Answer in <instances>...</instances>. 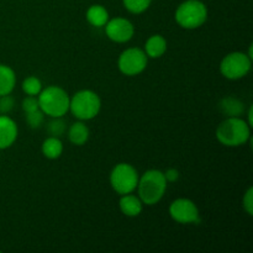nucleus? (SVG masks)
<instances>
[{
  "label": "nucleus",
  "mask_w": 253,
  "mask_h": 253,
  "mask_svg": "<svg viewBox=\"0 0 253 253\" xmlns=\"http://www.w3.org/2000/svg\"><path fill=\"white\" fill-rule=\"evenodd\" d=\"M168 182L160 169H148L140 175L137 183V194L143 205L158 204L167 192Z\"/></svg>",
  "instance_id": "obj_1"
},
{
  "label": "nucleus",
  "mask_w": 253,
  "mask_h": 253,
  "mask_svg": "<svg viewBox=\"0 0 253 253\" xmlns=\"http://www.w3.org/2000/svg\"><path fill=\"white\" fill-rule=\"evenodd\" d=\"M251 126L245 119L226 118L216 128L217 141L226 147H240L246 145L251 138Z\"/></svg>",
  "instance_id": "obj_2"
},
{
  "label": "nucleus",
  "mask_w": 253,
  "mask_h": 253,
  "mask_svg": "<svg viewBox=\"0 0 253 253\" xmlns=\"http://www.w3.org/2000/svg\"><path fill=\"white\" fill-rule=\"evenodd\" d=\"M40 109L49 118H62L69 111L71 96L59 85H48L37 95Z\"/></svg>",
  "instance_id": "obj_3"
},
{
  "label": "nucleus",
  "mask_w": 253,
  "mask_h": 253,
  "mask_svg": "<svg viewBox=\"0 0 253 253\" xmlns=\"http://www.w3.org/2000/svg\"><path fill=\"white\" fill-rule=\"evenodd\" d=\"M101 110V99L94 90L82 89L71 96L69 111L81 121L93 120Z\"/></svg>",
  "instance_id": "obj_4"
},
{
  "label": "nucleus",
  "mask_w": 253,
  "mask_h": 253,
  "mask_svg": "<svg viewBox=\"0 0 253 253\" xmlns=\"http://www.w3.org/2000/svg\"><path fill=\"white\" fill-rule=\"evenodd\" d=\"M174 19L182 29H199L208 20V7L200 0H185L175 10Z\"/></svg>",
  "instance_id": "obj_5"
},
{
  "label": "nucleus",
  "mask_w": 253,
  "mask_h": 253,
  "mask_svg": "<svg viewBox=\"0 0 253 253\" xmlns=\"http://www.w3.org/2000/svg\"><path fill=\"white\" fill-rule=\"evenodd\" d=\"M138 178L140 175L137 169L132 165L121 162L111 169L109 180L114 192L118 193L119 195H124L135 192L137 188Z\"/></svg>",
  "instance_id": "obj_6"
},
{
  "label": "nucleus",
  "mask_w": 253,
  "mask_h": 253,
  "mask_svg": "<svg viewBox=\"0 0 253 253\" xmlns=\"http://www.w3.org/2000/svg\"><path fill=\"white\" fill-rule=\"evenodd\" d=\"M252 67V57L245 52L235 51L227 53L220 62V73L230 81H239L250 73Z\"/></svg>",
  "instance_id": "obj_7"
},
{
  "label": "nucleus",
  "mask_w": 253,
  "mask_h": 253,
  "mask_svg": "<svg viewBox=\"0 0 253 253\" xmlns=\"http://www.w3.org/2000/svg\"><path fill=\"white\" fill-rule=\"evenodd\" d=\"M148 64V57L143 48L130 47L124 49L118 58V68L124 76L135 77L142 73Z\"/></svg>",
  "instance_id": "obj_8"
},
{
  "label": "nucleus",
  "mask_w": 253,
  "mask_h": 253,
  "mask_svg": "<svg viewBox=\"0 0 253 253\" xmlns=\"http://www.w3.org/2000/svg\"><path fill=\"white\" fill-rule=\"evenodd\" d=\"M168 214L173 221L182 225H198L200 222V212L197 204L188 198H178L170 203Z\"/></svg>",
  "instance_id": "obj_9"
},
{
  "label": "nucleus",
  "mask_w": 253,
  "mask_h": 253,
  "mask_svg": "<svg viewBox=\"0 0 253 253\" xmlns=\"http://www.w3.org/2000/svg\"><path fill=\"white\" fill-rule=\"evenodd\" d=\"M104 29H105L106 37L115 43H126L135 35V26L130 20L125 17L109 19Z\"/></svg>",
  "instance_id": "obj_10"
},
{
  "label": "nucleus",
  "mask_w": 253,
  "mask_h": 253,
  "mask_svg": "<svg viewBox=\"0 0 253 253\" xmlns=\"http://www.w3.org/2000/svg\"><path fill=\"white\" fill-rule=\"evenodd\" d=\"M19 135V127L16 123L6 114L0 115V150L11 147Z\"/></svg>",
  "instance_id": "obj_11"
},
{
  "label": "nucleus",
  "mask_w": 253,
  "mask_h": 253,
  "mask_svg": "<svg viewBox=\"0 0 253 253\" xmlns=\"http://www.w3.org/2000/svg\"><path fill=\"white\" fill-rule=\"evenodd\" d=\"M120 197L121 198L119 200V208H120V211L125 216L137 217L142 212L143 203L141 202L138 195L128 193V194L120 195Z\"/></svg>",
  "instance_id": "obj_12"
},
{
  "label": "nucleus",
  "mask_w": 253,
  "mask_h": 253,
  "mask_svg": "<svg viewBox=\"0 0 253 253\" xmlns=\"http://www.w3.org/2000/svg\"><path fill=\"white\" fill-rule=\"evenodd\" d=\"M67 135H68V140L72 145L83 146L88 142L90 130L84 121L78 120L67 128Z\"/></svg>",
  "instance_id": "obj_13"
},
{
  "label": "nucleus",
  "mask_w": 253,
  "mask_h": 253,
  "mask_svg": "<svg viewBox=\"0 0 253 253\" xmlns=\"http://www.w3.org/2000/svg\"><path fill=\"white\" fill-rule=\"evenodd\" d=\"M143 51L148 58H161L167 51V40L162 35H152L146 41Z\"/></svg>",
  "instance_id": "obj_14"
},
{
  "label": "nucleus",
  "mask_w": 253,
  "mask_h": 253,
  "mask_svg": "<svg viewBox=\"0 0 253 253\" xmlns=\"http://www.w3.org/2000/svg\"><path fill=\"white\" fill-rule=\"evenodd\" d=\"M219 109L226 118H240L245 114V104L236 96H226L219 103Z\"/></svg>",
  "instance_id": "obj_15"
},
{
  "label": "nucleus",
  "mask_w": 253,
  "mask_h": 253,
  "mask_svg": "<svg viewBox=\"0 0 253 253\" xmlns=\"http://www.w3.org/2000/svg\"><path fill=\"white\" fill-rule=\"evenodd\" d=\"M85 17H86V21L94 27H100L105 26L106 22L109 21V11L105 9V6L100 4H94L91 6L88 7L85 12Z\"/></svg>",
  "instance_id": "obj_16"
},
{
  "label": "nucleus",
  "mask_w": 253,
  "mask_h": 253,
  "mask_svg": "<svg viewBox=\"0 0 253 253\" xmlns=\"http://www.w3.org/2000/svg\"><path fill=\"white\" fill-rule=\"evenodd\" d=\"M16 85V73L7 64L0 63V96L11 94Z\"/></svg>",
  "instance_id": "obj_17"
},
{
  "label": "nucleus",
  "mask_w": 253,
  "mask_h": 253,
  "mask_svg": "<svg viewBox=\"0 0 253 253\" xmlns=\"http://www.w3.org/2000/svg\"><path fill=\"white\" fill-rule=\"evenodd\" d=\"M41 151L42 155H43L47 160H58L62 156V153H63V143H62L59 137L48 136V137L42 142Z\"/></svg>",
  "instance_id": "obj_18"
},
{
  "label": "nucleus",
  "mask_w": 253,
  "mask_h": 253,
  "mask_svg": "<svg viewBox=\"0 0 253 253\" xmlns=\"http://www.w3.org/2000/svg\"><path fill=\"white\" fill-rule=\"evenodd\" d=\"M67 123L62 118H51V120L47 123L46 130L48 136H54V137L61 138L64 133L67 132Z\"/></svg>",
  "instance_id": "obj_19"
},
{
  "label": "nucleus",
  "mask_w": 253,
  "mask_h": 253,
  "mask_svg": "<svg viewBox=\"0 0 253 253\" xmlns=\"http://www.w3.org/2000/svg\"><path fill=\"white\" fill-rule=\"evenodd\" d=\"M21 88L22 91H24L26 95L37 96L41 93L43 86H42V82L40 81V78H37L36 76H30L24 79V82H22L21 84Z\"/></svg>",
  "instance_id": "obj_20"
},
{
  "label": "nucleus",
  "mask_w": 253,
  "mask_h": 253,
  "mask_svg": "<svg viewBox=\"0 0 253 253\" xmlns=\"http://www.w3.org/2000/svg\"><path fill=\"white\" fill-rule=\"evenodd\" d=\"M124 6L131 14H142L150 7L152 0H123Z\"/></svg>",
  "instance_id": "obj_21"
},
{
  "label": "nucleus",
  "mask_w": 253,
  "mask_h": 253,
  "mask_svg": "<svg viewBox=\"0 0 253 253\" xmlns=\"http://www.w3.org/2000/svg\"><path fill=\"white\" fill-rule=\"evenodd\" d=\"M26 123L31 128H40L44 123V114L41 109L26 114Z\"/></svg>",
  "instance_id": "obj_22"
},
{
  "label": "nucleus",
  "mask_w": 253,
  "mask_h": 253,
  "mask_svg": "<svg viewBox=\"0 0 253 253\" xmlns=\"http://www.w3.org/2000/svg\"><path fill=\"white\" fill-rule=\"evenodd\" d=\"M21 108H22V110H24L25 114L31 113V111H35V110H37V109H40L39 99H37V96L27 95L26 98L22 100Z\"/></svg>",
  "instance_id": "obj_23"
},
{
  "label": "nucleus",
  "mask_w": 253,
  "mask_h": 253,
  "mask_svg": "<svg viewBox=\"0 0 253 253\" xmlns=\"http://www.w3.org/2000/svg\"><path fill=\"white\" fill-rule=\"evenodd\" d=\"M15 100L11 94L0 96V114H9L14 109Z\"/></svg>",
  "instance_id": "obj_24"
},
{
  "label": "nucleus",
  "mask_w": 253,
  "mask_h": 253,
  "mask_svg": "<svg viewBox=\"0 0 253 253\" xmlns=\"http://www.w3.org/2000/svg\"><path fill=\"white\" fill-rule=\"evenodd\" d=\"M242 207H244L245 211L252 216L253 214V188L250 187L249 189L246 190L244 195V199H242Z\"/></svg>",
  "instance_id": "obj_25"
},
{
  "label": "nucleus",
  "mask_w": 253,
  "mask_h": 253,
  "mask_svg": "<svg viewBox=\"0 0 253 253\" xmlns=\"http://www.w3.org/2000/svg\"><path fill=\"white\" fill-rule=\"evenodd\" d=\"M163 174H165L166 180H167L168 183L177 182V180L179 179V177H180V173H179V170L177 169V168H168L166 172H163Z\"/></svg>",
  "instance_id": "obj_26"
}]
</instances>
